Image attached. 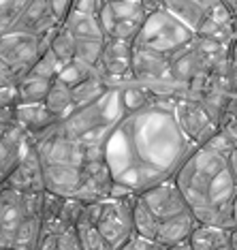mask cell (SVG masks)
I'll list each match as a JSON object with an SVG mask.
<instances>
[{
  "label": "cell",
  "mask_w": 237,
  "mask_h": 250,
  "mask_svg": "<svg viewBox=\"0 0 237 250\" xmlns=\"http://www.w3.org/2000/svg\"><path fill=\"white\" fill-rule=\"evenodd\" d=\"M171 99L158 96L143 109L124 113L103 144V158L114 182L137 195L173 178L199 147L179 128Z\"/></svg>",
  "instance_id": "obj_1"
},
{
  "label": "cell",
  "mask_w": 237,
  "mask_h": 250,
  "mask_svg": "<svg viewBox=\"0 0 237 250\" xmlns=\"http://www.w3.org/2000/svg\"><path fill=\"white\" fill-rule=\"evenodd\" d=\"M173 180L199 225L224 229L235 227L233 201L237 195V182L224 154L207 146H199L178 169Z\"/></svg>",
  "instance_id": "obj_2"
},
{
  "label": "cell",
  "mask_w": 237,
  "mask_h": 250,
  "mask_svg": "<svg viewBox=\"0 0 237 250\" xmlns=\"http://www.w3.org/2000/svg\"><path fill=\"white\" fill-rule=\"evenodd\" d=\"M43 192L0 188V248L37 250Z\"/></svg>",
  "instance_id": "obj_3"
},
{
  "label": "cell",
  "mask_w": 237,
  "mask_h": 250,
  "mask_svg": "<svg viewBox=\"0 0 237 250\" xmlns=\"http://www.w3.org/2000/svg\"><path fill=\"white\" fill-rule=\"evenodd\" d=\"M52 32L43 37L20 30H9L0 35V73L11 83H18L21 77H26L37 64V60L49 49Z\"/></svg>",
  "instance_id": "obj_4"
},
{
  "label": "cell",
  "mask_w": 237,
  "mask_h": 250,
  "mask_svg": "<svg viewBox=\"0 0 237 250\" xmlns=\"http://www.w3.org/2000/svg\"><path fill=\"white\" fill-rule=\"evenodd\" d=\"M135 197L137 195L126 197V199L107 197L103 201H94L83 206L81 216L97 225L99 233L103 235V240L111 250H118L120 246H124L135 235V229H133Z\"/></svg>",
  "instance_id": "obj_5"
},
{
  "label": "cell",
  "mask_w": 237,
  "mask_h": 250,
  "mask_svg": "<svg viewBox=\"0 0 237 250\" xmlns=\"http://www.w3.org/2000/svg\"><path fill=\"white\" fill-rule=\"evenodd\" d=\"M193 39H195L193 30H188L184 24H179L165 9H156L150 15H145L143 26H141L139 35L133 43L145 45V47L171 58L178 52H182L186 45L193 43Z\"/></svg>",
  "instance_id": "obj_6"
},
{
  "label": "cell",
  "mask_w": 237,
  "mask_h": 250,
  "mask_svg": "<svg viewBox=\"0 0 237 250\" xmlns=\"http://www.w3.org/2000/svg\"><path fill=\"white\" fill-rule=\"evenodd\" d=\"M35 150L41 167H83L86 147L77 137H73L62 122L35 137Z\"/></svg>",
  "instance_id": "obj_7"
},
{
  "label": "cell",
  "mask_w": 237,
  "mask_h": 250,
  "mask_svg": "<svg viewBox=\"0 0 237 250\" xmlns=\"http://www.w3.org/2000/svg\"><path fill=\"white\" fill-rule=\"evenodd\" d=\"M171 107H173V116H176L179 128H182L186 137L190 141H195L197 146H205L207 141L214 137V133L220 128L205 113V109H203V105L199 101L188 94L173 96Z\"/></svg>",
  "instance_id": "obj_8"
},
{
  "label": "cell",
  "mask_w": 237,
  "mask_h": 250,
  "mask_svg": "<svg viewBox=\"0 0 237 250\" xmlns=\"http://www.w3.org/2000/svg\"><path fill=\"white\" fill-rule=\"evenodd\" d=\"M131 58H133L131 41L105 39V47L97 64V73L105 79V83L109 88H120L135 79L131 71Z\"/></svg>",
  "instance_id": "obj_9"
},
{
  "label": "cell",
  "mask_w": 237,
  "mask_h": 250,
  "mask_svg": "<svg viewBox=\"0 0 237 250\" xmlns=\"http://www.w3.org/2000/svg\"><path fill=\"white\" fill-rule=\"evenodd\" d=\"M139 197L143 199V203L150 208V212L158 218V223L173 218V216H179L184 212H190L188 203H186L182 190L178 188V184L173 178H169L165 182H158V184H154L152 188L143 190Z\"/></svg>",
  "instance_id": "obj_10"
},
{
  "label": "cell",
  "mask_w": 237,
  "mask_h": 250,
  "mask_svg": "<svg viewBox=\"0 0 237 250\" xmlns=\"http://www.w3.org/2000/svg\"><path fill=\"white\" fill-rule=\"evenodd\" d=\"M111 184H114V178H111V171L107 167L105 158H86L73 199H77L81 203L103 201V199L109 197Z\"/></svg>",
  "instance_id": "obj_11"
},
{
  "label": "cell",
  "mask_w": 237,
  "mask_h": 250,
  "mask_svg": "<svg viewBox=\"0 0 237 250\" xmlns=\"http://www.w3.org/2000/svg\"><path fill=\"white\" fill-rule=\"evenodd\" d=\"M2 188H13L20 192H45L43 167L35 150V137L28 139V144L21 150L18 167L11 171L7 182L2 184Z\"/></svg>",
  "instance_id": "obj_12"
},
{
  "label": "cell",
  "mask_w": 237,
  "mask_h": 250,
  "mask_svg": "<svg viewBox=\"0 0 237 250\" xmlns=\"http://www.w3.org/2000/svg\"><path fill=\"white\" fill-rule=\"evenodd\" d=\"M58 26H60V21L56 20V15L52 11V0H32L11 30L43 37V35H49Z\"/></svg>",
  "instance_id": "obj_13"
},
{
  "label": "cell",
  "mask_w": 237,
  "mask_h": 250,
  "mask_svg": "<svg viewBox=\"0 0 237 250\" xmlns=\"http://www.w3.org/2000/svg\"><path fill=\"white\" fill-rule=\"evenodd\" d=\"M28 139H30V135L24 128H20L18 124H11L0 133V188L7 182L11 171L18 167L21 150L28 144Z\"/></svg>",
  "instance_id": "obj_14"
},
{
  "label": "cell",
  "mask_w": 237,
  "mask_h": 250,
  "mask_svg": "<svg viewBox=\"0 0 237 250\" xmlns=\"http://www.w3.org/2000/svg\"><path fill=\"white\" fill-rule=\"evenodd\" d=\"M199 227V220L195 218L193 212H184L179 216H173L169 220H162L160 227H158V235L156 242L162 244V246H176L179 242L190 240L193 231Z\"/></svg>",
  "instance_id": "obj_15"
},
{
  "label": "cell",
  "mask_w": 237,
  "mask_h": 250,
  "mask_svg": "<svg viewBox=\"0 0 237 250\" xmlns=\"http://www.w3.org/2000/svg\"><path fill=\"white\" fill-rule=\"evenodd\" d=\"M15 124L20 128H24L30 137H37V135L45 133L47 128H52L56 120L43 103H35V105L15 107Z\"/></svg>",
  "instance_id": "obj_16"
},
{
  "label": "cell",
  "mask_w": 237,
  "mask_h": 250,
  "mask_svg": "<svg viewBox=\"0 0 237 250\" xmlns=\"http://www.w3.org/2000/svg\"><path fill=\"white\" fill-rule=\"evenodd\" d=\"M229 231L224 227L199 225L190 235V246L193 250H233L229 240Z\"/></svg>",
  "instance_id": "obj_17"
},
{
  "label": "cell",
  "mask_w": 237,
  "mask_h": 250,
  "mask_svg": "<svg viewBox=\"0 0 237 250\" xmlns=\"http://www.w3.org/2000/svg\"><path fill=\"white\" fill-rule=\"evenodd\" d=\"M43 105L47 107V111L54 116L56 122H64L66 118L75 111V103H73L71 88H66L64 83L58 82V79H54L52 82V88H49L47 96H45Z\"/></svg>",
  "instance_id": "obj_18"
},
{
  "label": "cell",
  "mask_w": 237,
  "mask_h": 250,
  "mask_svg": "<svg viewBox=\"0 0 237 250\" xmlns=\"http://www.w3.org/2000/svg\"><path fill=\"white\" fill-rule=\"evenodd\" d=\"M62 26L75 37V41H83V39H105L97 15L79 13L75 9L69 13V18L62 21Z\"/></svg>",
  "instance_id": "obj_19"
},
{
  "label": "cell",
  "mask_w": 237,
  "mask_h": 250,
  "mask_svg": "<svg viewBox=\"0 0 237 250\" xmlns=\"http://www.w3.org/2000/svg\"><path fill=\"white\" fill-rule=\"evenodd\" d=\"M54 79H45L39 75L28 73L26 77H21L15 86H18V105H35L43 103L47 96L49 88H52Z\"/></svg>",
  "instance_id": "obj_20"
},
{
  "label": "cell",
  "mask_w": 237,
  "mask_h": 250,
  "mask_svg": "<svg viewBox=\"0 0 237 250\" xmlns=\"http://www.w3.org/2000/svg\"><path fill=\"white\" fill-rule=\"evenodd\" d=\"M158 227H160L158 218L150 212V208L143 203V199L137 195L135 201H133V229H135V235L156 242Z\"/></svg>",
  "instance_id": "obj_21"
},
{
  "label": "cell",
  "mask_w": 237,
  "mask_h": 250,
  "mask_svg": "<svg viewBox=\"0 0 237 250\" xmlns=\"http://www.w3.org/2000/svg\"><path fill=\"white\" fill-rule=\"evenodd\" d=\"M109 86L105 83V79L99 75V73H94V75H90L86 82H81L79 86L71 88V94H73V103H75V109L77 107H86L90 103H94V101H99L100 96H103Z\"/></svg>",
  "instance_id": "obj_22"
},
{
  "label": "cell",
  "mask_w": 237,
  "mask_h": 250,
  "mask_svg": "<svg viewBox=\"0 0 237 250\" xmlns=\"http://www.w3.org/2000/svg\"><path fill=\"white\" fill-rule=\"evenodd\" d=\"M37 250H81L75 227L62 231H41Z\"/></svg>",
  "instance_id": "obj_23"
},
{
  "label": "cell",
  "mask_w": 237,
  "mask_h": 250,
  "mask_svg": "<svg viewBox=\"0 0 237 250\" xmlns=\"http://www.w3.org/2000/svg\"><path fill=\"white\" fill-rule=\"evenodd\" d=\"M49 49H52V52L56 54V58H58V60L62 62V64H66V62L75 60L77 41H75V37H73L71 32L60 24V26L52 32V41H49Z\"/></svg>",
  "instance_id": "obj_24"
},
{
  "label": "cell",
  "mask_w": 237,
  "mask_h": 250,
  "mask_svg": "<svg viewBox=\"0 0 237 250\" xmlns=\"http://www.w3.org/2000/svg\"><path fill=\"white\" fill-rule=\"evenodd\" d=\"M75 233H77V240L81 250H111L107 246V242L103 240V235L99 233L97 225L90 223L88 218H79L75 225Z\"/></svg>",
  "instance_id": "obj_25"
},
{
  "label": "cell",
  "mask_w": 237,
  "mask_h": 250,
  "mask_svg": "<svg viewBox=\"0 0 237 250\" xmlns=\"http://www.w3.org/2000/svg\"><path fill=\"white\" fill-rule=\"evenodd\" d=\"M94 73H97V69H92V66L83 64V62H79V60H71V62H66V64H62V69L58 71L56 79H58L60 83H64L66 88H75L81 82H86L90 75H94Z\"/></svg>",
  "instance_id": "obj_26"
},
{
  "label": "cell",
  "mask_w": 237,
  "mask_h": 250,
  "mask_svg": "<svg viewBox=\"0 0 237 250\" xmlns=\"http://www.w3.org/2000/svg\"><path fill=\"white\" fill-rule=\"evenodd\" d=\"M32 0H0V35L9 32Z\"/></svg>",
  "instance_id": "obj_27"
},
{
  "label": "cell",
  "mask_w": 237,
  "mask_h": 250,
  "mask_svg": "<svg viewBox=\"0 0 237 250\" xmlns=\"http://www.w3.org/2000/svg\"><path fill=\"white\" fill-rule=\"evenodd\" d=\"M103 47H105V39H83V41H77L75 60L97 69L100 54H103Z\"/></svg>",
  "instance_id": "obj_28"
},
{
  "label": "cell",
  "mask_w": 237,
  "mask_h": 250,
  "mask_svg": "<svg viewBox=\"0 0 237 250\" xmlns=\"http://www.w3.org/2000/svg\"><path fill=\"white\" fill-rule=\"evenodd\" d=\"M62 69V62L56 58V54L52 49H47L41 58L37 60V64L32 66V75H39V77H45V79H56L58 71Z\"/></svg>",
  "instance_id": "obj_29"
},
{
  "label": "cell",
  "mask_w": 237,
  "mask_h": 250,
  "mask_svg": "<svg viewBox=\"0 0 237 250\" xmlns=\"http://www.w3.org/2000/svg\"><path fill=\"white\" fill-rule=\"evenodd\" d=\"M118 250H167V246L158 244L154 240H145V237H139V235H133L124 246H120Z\"/></svg>",
  "instance_id": "obj_30"
},
{
  "label": "cell",
  "mask_w": 237,
  "mask_h": 250,
  "mask_svg": "<svg viewBox=\"0 0 237 250\" xmlns=\"http://www.w3.org/2000/svg\"><path fill=\"white\" fill-rule=\"evenodd\" d=\"M73 4H75V0H52V11L60 24L69 18V13L73 11Z\"/></svg>",
  "instance_id": "obj_31"
},
{
  "label": "cell",
  "mask_w": 237,
  "mask_h": 250,
  "mask_svg": "<svg viewBox=\"0 0 237 250\" xmlns=\"http://www.w3.org/2000/svg\"><path fill=\"white\" fill-rule=\"evenodd\" d=\"M227 161H229V169H231V173H233V178H235V182H237V147H235V150L227 156Z\"/></svg>",
  "instance_id": "obj_32"
},
{
  "label": "cell",
  "mask_w": 237,
  "mask_h": 250,
  "mask_svg": "<svg viewBox=\"0 0 237 250\" xmlns=\"http://www.w3.org/2000/svg\"><path fill=\"white\" fill-rule=\"evenodd\" d=\"M229 240H231V248L237 250V225H235V227H231V231H229Z\"/></svg>",
  "instance_id": "obj_33"
},
{
  "label": "cell",
  "mask_w": 237,
  "mask_h": 250,
  "mask_svg": "<svg viewBox=\"0 0 237 250\" xmlns=\"http://www.w3.org/2000/svg\"><path fill=\"white\" fill-rule=\"evenodd\" d=\"M167 250H193V246H190V242L186 240V242H179V244H176V246H169Z\"/></svg>",
  "instance_id": "obj_34"
},
{
  "label": "cell",
  "mask_w": 237,
  "mask_h": 250,
  "mask_svg": "<svg viewBox=\"0 0 237 250\" xmlns=\"http://www.w3.org/2000/svg\"><path fill=\"white\" fill-rule=\"evenodd\" d=\"M233 223L237 225V195H235V201H233Z\"/></svg>",
  "instance_id": "obj_35"
}]
</instances>
